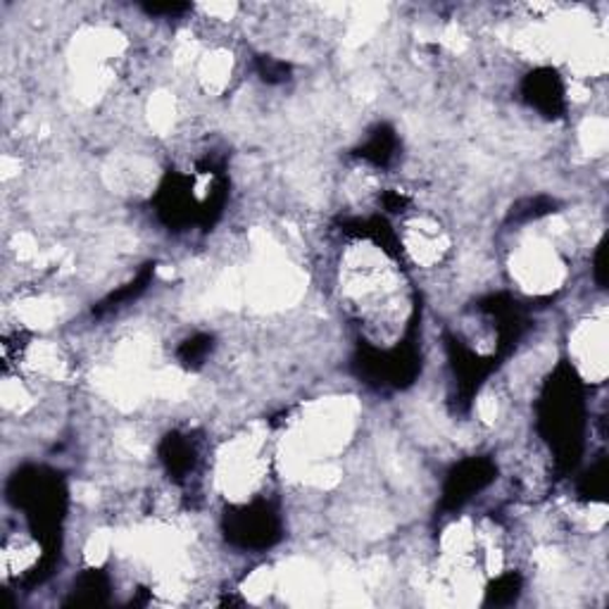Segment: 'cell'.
<instances>
[{"label":"cell","mask_w":609,"mask_h":609,"mask_svg":"<svg viewBox=\"0 0 609 609\" xmlns=\"http://www.w3.org/2000/svg\"><path fill=\"white\" fill-rule=\"evenodd\" d=\"M403 246L409 255H413V260L417 265L434 267L444 260V255L448 253L450 243L438 222H434L429 217H419L415 222L405 224Z\"/></svg>","instance_id":"cell-1"},{"label":"cell","mask_w":609,"mask_h":609,"mask_svg":"<svg viewBox=\"0 0 609 609\" xmlns=\"http://www.w3.org/2000/svg\"><path fill=\"white\" fill-rule=\"evenodd\" d=\"M607 333L602 322H590V329L576 333V355L578 364L590 367V376L596 381L605 378L607 370Z\"/></svg>","instance_id":"cell-2"}]
</instances>
